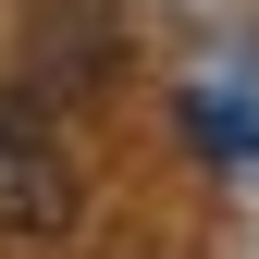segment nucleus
Instances as JSON below:
<instances>
[{
  "instance_id": "f257e3e1",
  "label": "nucleus",
  "mask_w": 259,
  "mask_h": 259,
  "mask_svg": "<svg viewBox=\"0 0 259 259\" xmlns=\"http://www.w3.org/2000/svg\"><path fill=\"white\" fill-rule=\"evenodd\" d=\"M74 210H87L74 148L50 136V111L25 99V87H0V235L50 247V235H74Z\"/></svg>"
}]
</instances>
